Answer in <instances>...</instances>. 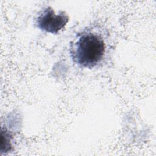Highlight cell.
<instances>
[{
  "mask_svg": "<svg viewBox=\"0 0 156 156\" xmlns=\"http://www.w3.org/2000/svg\"><path fill=\"white\" fill-rule=\"evenodd\" d=\"M106 44L101 34L85 30L78 34L71 44L70 55L73 61L84 68H93L104 58Z\"/></svg>",
  "mask_w": 156,
  "mask_h": 156,
  "instance_id": "1",
  "label": "cell"
},
{
  "mask_svg": "<svg viewBox=\"0 0 156 156\" xmlns=\"http://www.w3.org/2000/svg\"><path fill=\"white\" fill-rule=\"evenodd\" d=\"M68 15L63 11L56 13L51 7L40 11L35 20V24L40 30L52 34H57L68 23Z\"/></svg>",
  "mask_w": 156,
  "mask_h": 156,
  "instance_id": "2",
  "label": "cell"
}]
</instances>
